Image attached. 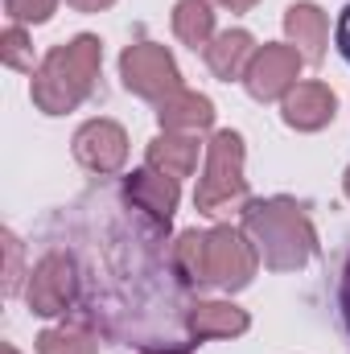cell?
I'll return each instance as SVG.
<instances>
[{
    "mask_svg": "<svg viewBox=\"0 0 350 354\" xmlns=\"http://www.w3.org/2000/svg\"><path fill=\"white\" fill-rule=\"evenodd\" d=\"M174 272L181 284H214L223 292H239L243 284H252L260 252L248 239V231L235 227H214V231H181L174 243Z\"/></svg>",
    "mask_w": 350,
    "mask_h": 354,
    "instance_id": "cell-1",
    "label": "cell"
},
{
    "mask_svg": "<svg viewBox=\"0 0 350 354\" xmlns=\"http://www.w3.org/2000/svg\"><path fill=\"white\" fill-rule=\"evenodd\" d=\"M243 231L256 243L260 260L272 272H293L305 268L317 252L313 223L305 210L288 198H268V202H248L243 206Z\"/></svg>",
    "mask_w": 350,
    "mask_h": 354,
    "instance_id": "cell-2",
    "label": "cell"
},
{
    "mask_svg": "<svg viewBox=\"0 0 350 354\" xmlns=\"http://www.w3.org/2000/svg\"><path fill=\"white\" fill-rule=\"evenodd\" d=\"M99 62H103V46L91 33H79L66 46H54L42 58V66L33 71V103L46 115L75 111L91 91H95Z\"/></svg>",
    "mask_w": 350,
    "mask_h": 354,
    "instance_id": "cell-3",
    "label": "cell"
},
{
    "mask_svg": "<svg viewBox=\"0 0 350 354\" xmlns=\"http://www.w3.org/2000/svg\"><path fill=\"white\" fill-rule=\"evenodd\" d=\"M248 194V177H243V136L223 128L214 132L210 140V153H206V174L198 181V194H194V206L202 214H223L231 202H239Z\"/></svg>",
    "mask_w": 350,
    "mask_h": 354,
    "instance_id": "cell-4",
    "label": "cell"
},
{
    "mask_svg": "<svg viewBox=\"0 0 350 354\" xmlns=\"http://www.w3.org/2000/svg\"><path fill=\"white\" fill-rule=\"evenodd\" d=\"M120 79L124 87L140 99H169L174 91H181V75H177L174 54L157 41H140V46H128L120 54Z\"/></svg>",
    "mask_w": 350,
    "mask_h": 354,
    "instance_id": "cell-5",
    "label": "cell"
},
{
    "mask_svg": "<svg viewBox=\"0 0 350 354\" xmlns=\"http://www.w3.org/2000/svg\"><path fill=\"white\" fill-rule=\"evenodd\" d=\"M25 301H29V309L42 313V317H58V313H66V309L79 301V268H75V260L62 256V252L42 256L37 268L29 272Z\"/></svg>",
    "mask_w": 350,
    "mask_h": 354,
    "instance_id": "cell-6",
    "label": "cell"
},
{
    "mask_svg": "<svg viewBox=\"0 0 350 354\" xmlns=\"http://www.w3.org/2000/svg\"><path fill=\"white\" fill-rule=\"evenodd\" d=\"M301 50L297 46H260L256 58L248 62V75L243 83L252 91V99L272 103V99H284L288 91L297 87V75H301Z\"/></svg>",
    "mask_w": 350,
    "mask_h": 354,
    "instance_id": "cell-7",
    "label": "cell"
},
{
    "mask_svg": "<svg viewBox=\"0 0 350 354\" xmlns=\"http://www.w3.org/2000/svg\"><path fill=\"white\" fill-rule=\"evenodd\" d=\"M75 157H79V165H87L99 177L120 174L128 161V132L116 120H87L75 132Z\"/></svg>",
    "mask_w": 350,
    "mask_h": 354,
    "instance_id": "cell-8",
    "label": "cell"
},
{
    "mask_svg": "<svg viewBox=\"0 0 350 354\" xmlns=\"http://www.w3.org/2000/svg\"><path fill=\"white\" fill-rule=\"evenodd\" d=\"M124 198L140 214H149V218H157V223L169 227L181 194H177V177H165V174H157V169H136V174L124 181Z\"/></svg>",
    "mask_w": 350,
    "mask_h": 354,
    "instance_id": "cell-9",
    "label": "cell"
},
{
    "mask_svg": "<svg viewBox=\"0 0 350 354\" xmlns=\"http://www.w3.org/2000/svg\"><path fill=\"white\" fill-rule=\"evenodd\" d=\"M334 120V91L326 83H297L284 95V124L297 132H317Z\"/></svg>",
    "mask_w": 350,
    "mask_h": 354,
    "instance_id": "cell-10",
    "label": "cell"
},
{
    "mask_svg": "<svg viewBox=\"0 0 350 354\" xmlns=\"http://www.w3.org/2000/svg\"><path fill=\"white\" fill-rule=\"evenodd\" d=\"M252 326V317L231 305V301H198L185 309V334L190 338H231V334H243Z\"/></svg>",
    "mask_w": 350,
    "mask_h": 354,
    "instance_id": "cell-11",
    "label": "cell"
},
{
    "mask_svg": "<svg viewBox=\"0 0 350 354\" xmlns=\"http://www.w3.org/2000/svg\"><path fill=\"white\" fill-rule=\"evenodd\" d=\"M157 120L165 132H202L214 124V103L198 91H174L169 99L157 103Z\"/></svg>",
    "mask_w": 350,
    "mask_h": 354,
    "instance_id": "cell-12",
    "label": "cell"
},
{
    "mask_svg": "<svg viewBox=\"0 0 350 354\" xmlns=\"http://www.w3.org/2000/svg\"><path fill=\"white\" fill-rule=\"evenodd\" d=\"M284 29L293 37V46L301 50L305 62H322L326 58V41H330V21L317 4H293L284 12Z\"/></svg>",
    "mask_w": 350,
    "mask_h": 354,
    "instance_id": "cell-13",
    "label": "cell"
},
{
    "mask_svg": "<svg viewBox=\"0 0 350 354\" xmlns=\"http://www.w3.org/2000/svg\"><path fill=\"white\" fill-rule=\"evenodd\" d=\"M256 58V37L248 33V29H227V33H219L210 46H206V66L219 75V79H239V75H248V62Z\"/></svg>",
    "mask_w": 350,
    "mask_h": 354,
    "instance_id": "cell-14",
    "label": "cell"
},
{
    "mask_svg": "<svg viewBox=\"0 0 350 354\" xmlns=\"http://www.w3.org/2000/svg\"><path fill=\"white\" fill-rule=\"evenodd\" d=\"M198 165V136L194 132H165L149 145V169L165 177H190Z\"/></svg>",
    "mask_w": 350,
    "mask_h": 354,
    "instance_id": "cell-15",
    "label": "cell"
},
{
    "mask_svg": "<svg viewBox=\"0 0 350 354\" xmlns=\"http://www.w3.org/2000/svg\"><path fill=\"white\" fill-rule=\"evenodd\" d=\"M174 33L185 46H210L214 41V12H210V0H177L174 8Z\"/></svg>",
    "mask_w": 350,
    "mask_h": 354,
    "instance_id": "cell-16",
    "label": "cell"
},
{
    "mask_svg": "<svg viewBox=\"0 0 350 354\" xmlns=\"http://www.w3.org/2000/svg\"><path fill=\"white\" fill-rule=\"evenodd\" d=\"M37 351L42 354H99V342L79 326H62V330H46L37 338Z\"/></svg>",
    "mask_w": 350,
    "mask_h": 354,
    "instance_id": "cell-17",
    "label": "cell"
},
{
    "mask_svg": "<svg viewBox=\"0 0 350 354\" xmlns=\"http://www.w3.org/2000/svg\"><path fill=\"white\" fill-rule=\"evenodd\" d=\"M4 8H8L12 25H42V21L54 17L58 0H4Z\"/></svg>",
    "mask_w": 350,
    "mask_h": 354,
    "instance_id": "cell-18",
    "label": "cell"
},
{
    "mask_svg": "<svg viewBox=\"0 0 350 354\" xmlns=\"http://www.w3.org/2000/svg\"><path fill=\"white\" fill-rule=\"evenodd\" d=\"M0 41H4V46H0V54H4V62H8V66H17V71H29V75H33V54H29V41H25V29H21V25H8Z\"/></svg>",
    "mask_w": 350,
    "mask_h": 354,
    "instance_id": "cell-19",
    "label": "cell"
},
{
    "mask_svg": "<svg viewBox=\"0 0 350 354\" xmlns=\"http://www.w3.org/2000/svg\"><path fill=\"white\" fill-rule=\"evenodd\" d=\"M4 252H8V276H4V292H17L21 284V239L12 231H4Z\"/></svg>",
    "mask_w": 350,
    "mask_h": 354,
    "instance_id": "cell-20",
    "label": "cell"
},
{
    "mask_svg": "<svg viewBox=\"0 0 350 354\" xmlns=\"http://www.w3.org/2000/svg\"><path fill=\"white\" fill-rule=\"evenodd\" d=\"M338 50H342V58L350 62V4L342 8V17H338Z\"/></svg>",
    "mask_w": 350,
    "mask_h": 354,
    "instance_id": "cell-21",
    "label": "cell"
},
{
    "mask_svg": "<svg viewBox=\"0 0 350 354\" xmlns=\"http://www.w3.org/2000/svg\"><path fill=\"white\" fill-rule=\"evenodd\" d=\"M71 8H79V12H99V8H107V4H116V0H66Z\"/></svg>",
    "mask_w": 350,
    "mask_h": 354,
    "instance_id": "cell-22",
    "label": "cell"
},
{
    "mask_svg": "<svg viewBox=\"0 0 350 354\" xmlns=\"http://www.w3.org/2000/svg\"><path fill=\"white\" fill-rule=\"evenodd\" d=\"M342 317H347V330H350V260H347V272H342Z\"/></svg>",
    "mask_w": 350,
    "mask_h": 354,
    "instance_id": "cell-23",
    "label": "cell"
},
{
    "mask_svg": "<svg viewBox=\"0 0 350 354\" xmlns=\"http://www.w3.org/2000/svg\"><path fill=\"white\" fill-rule=\"evenodd\" d=\"M214 4H223V8H231V12H248V8H256V0H214Z\"/></svg>",
    "mask_w": 350,
    "mask_h": 354,
    "instance_id": "cell-24",
    "label": "cell"
},
{
    "mask_svg": "<svg viewBox=\"0 0 350 354\" xmlns=\"http://www.w3.org/2000/svg\"><path fill=\"white\" fill-rule=\"evenodd\" d=\"M0 354H17V346H8V342H4V346H0Z\"/></svg>",
    "mask_w": 350,
    "mask_h": 354,
    "instance_id": "cell-25",
    "label": "cell"
},
{
    "mask_svg": "<svg viewBox=\"0 0 350 354\" xmlns=\"http://www.w3.org/2000/svg\"><path fill=\"white\" fill-rule=\"evenodd\" d=\"M342 185H347V198H350V169H347V181H342Z\"/></svg>",
    "mask_w": 350,
    "mask_h": 354,
    "instance_id": "cell-26",
    "label": "cell"
},
{
    "mask_svg": "<svg viewBox=\"0 0 350 354\" xmlns=\"http://www.w3.org/2000/svg\"><path fill=\"white\" fill-rule=\"evenodd\" d=\"M157 354H185V351H157Z\"/></svg>",
    "mask_w": 350,
    "mask_h": 354,
    "instance_id": "cell-27",
    "label": "cell"
}]
</instances>
